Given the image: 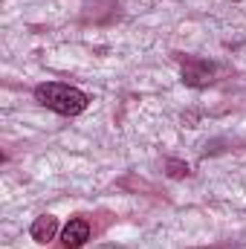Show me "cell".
Here are the masks:
<instances>
[{
    "instance_id": "7a4b0ae2",
    "label": "cell",
    "mask_w": 246,
    "mask_h": 249,
    "mask_svg": "<svg viewBox=\"0 0 246 249\" xmlns=\"http://www.w3.org/2000/svg\"><path fill=\"white\" fill-rule=\"evenodd\" d=\"M87 241H90V223L84 217H75V220H70L64 226V232H61L64 249H81Z\"/></svg>"
},
{
    "instance_id": "3957f363",
    "label": "cell",
    "mask_w": 246,
    "mask_h": 249,
    "mask_svg": "<svg viewBox=\"0 0 246 249\" xmlns=\"http://www.w3.org/2000/svg\"><path fill=\"white\" fill-rule=\"evenodd\" d=\"M183 81L191 84V87H203L211 81V64L197 61V58H188L183 64Z\"/></svg>"
},
{
    "instance_id": "6da1fadb",
    "label": "cell",
    "mask_w": 246,
    "mask_h": 249,
    "mask_svg": "<svg viewBox=\"0 0 246 249\" xmlns=\"http://www.w3.org/2000/svg\"><path fill=\"white\" fill-rule=\"evenodd\" d=\"M35 99L38 105L61 113V116H78L87 110L90 99L78 90V87H70V84H58V81H50V84H38L35 87Z\"/></svg>"
},
{
    "instance_id": "277c9868",
    "label": "cell",
    "mask_w": 246,
    "mask_h": 249,
    "mask_svg": "<svg viewBox=\"0 0 246 249\" xmlns=\"http://www.w3.org/2000/svg\"><path fill=\"white\" fill-rule=\"evenodd\" d=\"M32 238L38 241V244H50L55 235H58V217H53V214H41V217H35V223H32Z\"/></svg>"
}]
</instances>
